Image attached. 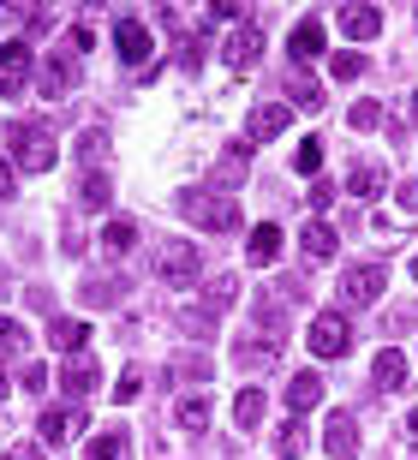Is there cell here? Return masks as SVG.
I'll return each mask as SVG.
<instances>
[{
	"label": "cell",
	"mask_w": 418,
	"mask_h": 460,
	"mask_svg": "<svg viewBox=\"0 0 418 460\" xmlns=\"http://www.w3.org/2000/svg\"><path fill=\"white\" fill-rule=\"evenodd\" d=\"M173 204H180V216L191 227H209V234H234V227H239L234 198H221V191H209V186H185Z\"/></svg>",
	"instance_id": "6da1fadb"
},
{
	"label": "cell",
	"mask_w": 418,
	"mask_h": 460,
	"mask_svg": "<svg viewBox=\"0 0 418 460\" xmlns=\"http://www.w3.org/2000/svg\"><path fill=\"white\" fill-rule=\"evenodd\" d=\"M6 144H13V155H18L31 173H49L54 162H60V144H54V132H49V126H36V119H13V126H6Z\"/></svg>",
	"instance_id": "7a4b0ae2"
},
{
	"label": "cell",
	"mask_w": 418,
	"mask_h": 460,
	"mask_svg": "<svg viewBox=\"0 0 418 460\" xmlns=\"http://www.w3.org/2000/svg\"><path fill=\"white\" fill-rule=\"evenodd\" d=\"M198 275H203V257L191 239H162L156 245V281L162 288H191Z\"/></svg>",
	"instance_id": "3957f363"
},
{
	"label": "cell",
	"mask_w": 418,
	"mask_h": 460,
	"mask_svg": "<svg viewBox=\"0 0 418 460\" xmlns=\"http://www.w3.org/2000/svg\"><path fill=\"white\" fill-rule=\"evenodd\" d=\"M78 78H84L78 54H72V49H54L49 60H42V72H36V90H42L49 102H60V96H72V90H78Z\"/></svg>",
	"instance_id": "277c9868"
},
{
	"label": "cell",
	"mask_w": 418,
	"mask_h": 460,
	"mask_svg": "<svg viewBox=\"0 0 418 460\" xmlns=\"http://www.w3.org/2000/svg\"><path fill=\"white\" fill-rule=\"evenodd\" d=\"M347 347H352V317L347 311H317V317H311V353L341 358Z\"/></svg>",
	"instance_id": "5b68a950"
},
{
	"label": "cell",
	"mask_w": 418,
	"mask_h": 460,
	"mask_svg": "<svg viewBox=\"0 0 418 460\" xmlns=\"http://www.w3.org/2000/svg\"><path fill=\"white\" fill-rule=\"evenodd\" d=\"M388 288V263H352L347 275H341V299L347 305H377Z\"/></svg>",
	"instance_id": "8992f818"
},
{
	"label": "cell",
	"mask_w": 418,
	"mask_h": 460,
	"mask_svg": "<svg viewBox=\"0 0 418 460\" xmlns=\"http://www.w3.org/2000/svg\"><path fill=\"white\" fill-rule=\"evenodd\" d=\"M257 60H263V24H257V18H245V24H239V31L221 42V66L251 72Z\"/></svg>",
	"instance_id": "52a82bcc"
},
{
	"label": "cell",
	"mask_w": 418,
	"mask_h": 460,
	"mask_svg": "<svg viewBox=\"0 0 418 460\" xmlns=\"http://www.w3.org/2000/svg\"><path fill=\"white\" fill-rule=\"evenodd\" d=\"M114 49H120V60H126V66H144V60H150V49H156L150 24H144V18H114Z\"/></svg>",
	"instance_id": "ba28073f"
},
{
	"label": "cell",
	"mask_w": 418,
	"mask_h": 460,
	"mask_svg": "<svg viewBox=\"0 0 418 460\" xmlns=\"http://www.w3.org/2000/svg\"><path fill=\"white\" fill-rule=\"evenodd\" d=\"M96 383H102V371H96V358H90V353H67V358H60V394H67L72 407H78Z\"/></svg>",
	"instance_id": "9c48e42d"
},
{
	"label": "cell",
	"mask_w": 418,
	"mask_h": 460,
	"mask_svg": "<svg viewBox=\"0 0 418 460\" xmlns=\"http://www.w3.org/2000/svg\"><path fill=\"white\" fill-rule=\"evenodd\" d=\"M36 60H31V49L24 42H0V96H18V90L36 78Z\"/></svg>",
	"instance_id": "30bf717a"
},
{
	"label": "cell",
	"mask_w": 418,
	"mask_h": 460,
	"mask_svg": "<svg viewBox=\"0 0 418 460\" xmlns=\"http://www.w3.org/2000/svg\"><path fill=\"white\" fill-rule=\"evenodd\" d=\"M245 173H251V144L239 137V144H227V150H221L216 168H209V186H216V191H234V186H245Z\"/></svg>",
	"instance_id": "8fae6325"
},
{
	"label": "cell",
	"mask_w": 418,
	"mask_h": 460,
	"mask_svg": "<svg viewBox=\"0 0 418 460\" xmlns=\"http://www.w3.org/2000/svg\"><path fill=\"white\" fill-rule=\"evenodd\" d=\"M287 126H293V108H287V102L251 108V114H245V144H269V137H281Z\"/></svg>",
	"instance_id": "7c38bea8"
},
{
	"label": "cell",
	"mask_w": 418,
	"mask_h": 460,
	"mask_svg": "<svg viewBox=\"0 0 418 460\" xmlns=\"http://www.w3.org/2000/svg\"><path fill=\"white\" fill-rule=\"evenodd\" d=\"M323 448L329 460H359V425H352V412H329V425H323Z\"/></svg>",
	"instance_id": "4fadbf2b"
},
{
	"label": "cell",
	"mask_w": 418,
	"mask_h": 460,
	"mask_svg": "<svg viewBox=\"0 0 418 460\" xmlns=\"http://www.w3.org/2000/svg\"><path fill=\"white\" fill-rule=\"evenodd\" d=\"M334 24H341V36H347V42H370V36L383 31V13H377V6H341V13H334Z\"/></svg>",
	"instance_id": "5bb4252c"
},
{
	"label": "cell",
	"mask_w": 418,
	"mask_h": 460,
	"mask_svg": "<svg viewBox=\"0 0 418 460\" xmlns=\"http://www.w3.org/2000/svg\"><path fill=\"white\" fill-rule=\"evenodd\" d=\"M78 430H84V407H49L42 425H36V437H42V443H67Z\"/></svg>",
	"instance_id": "9a60e30c"
},
{
	"label": "cell",
	"mask_w": 418,
	"mask_h": 460,
	"mask_svg": "<svg viewBox=\"0 0 418 460\" xmlns=\"http://www.w3.org/2000/svg\"><path fill=\"white\" fill-rule=\"evenodd\" d=\"M323 42H329V31H323L317 18H299V24H293V36H287V54H293V60H317L323 54Z\"/></svg>",
	"instance_id": "2e32d148"
},
{
	"label": "cell",
	"mask_w": 418,
	"mask_h": 460,
	"mask_svg": "<svg viewBox=\"0 0 418 460\" xmlns=\"http://www.w3.org/2000/svg\"><path fill=\"white\" fill-rule=\"evenodd\" d=\"M317 401H323V376L317 371H299L293 383H287V412H293V419H305Z\"/></svg>",
	"instance_id": "e0dca14e"
},
{
	"label": "cell",
	"mask_w": 418,
	"mask_h": 460,
	"mask_svg": "<svg viewBox=\"0 0 418 460\" xmlns=\"http://www.w3.org/2000/svg\"><path fill=\"white\" fill-rule=\"evenodd\" d=\"M347 191H352V198H383V191H388V168H383V162H352Z\"/></svg>",
	"instance_id": "ac0fdd59"
},
{
	"label": "cell",
	"mask_w": 418,
	"mask_h": 460,
	"mask_svg": "<svg viewBox=\"0 0 418 460\" xmlns=\"http://www.w3.org/2000/svg\"><path fill=\"white\" fill-rule=\"evenodd\" d=\"M78 198H84V209H114V180L102 168H84L78 173Z\"/></svg>",
	"instance_id": "d6986e66"
},
{
	"label": "cell",
	"mask_w": 418,
	"mask_h": 460,
	"mask_svg": "<svg viewBox=\"0 0 418 460\" xmlns=\"http://www.w3.org/2000/svg\"><path fill=\"white\" fill-rule=\"evenodd\" d=\"M126 448H132V430L114 425V430H96V437H90L84 460H126Z\"/></svg>",
	"instance_id": "ffe728a7"
},
{
	"label": "cell",
	"mask_w": 418,
	"mask_h": 460,
	"mask_svg": "<svg viewBox=\"0 0 418 460\" xmlns=\"http://www.w3.org/2000/svg\"><path fill=\"white\" fill-rule=\"evenodd\" d=\"M245 257H251V263H275V257H281V227L257 222V227H251V239H245Z\"/></svg>",
	"instance_id": "44dd1931"
},
{
	"label": "cell",
	"mask_w": 418,
	"mask_h": 460,
	"mask_svg": "<svg viewBox=\"0 0 418 460\" xmlns=\"http://www.w3.org/2000/svg\"><path fill=\"white\" fill-rule=\"evenodd\" d=\"M370 376H377V389H406V376H413V365H406V353H377V365H370Z\"/></svg>",
	"instance_id": "7402d4cb"
},
{
	"label": "cell",
	"mask_w": 418,
	"mask_h": 460,
	"mask_svg": "<svg viewBox=\"0 0 418 460\" xmlns=\"http://www.w3.org/2000/svg\"><path fill=\"white\" fill-rule=\"evenodd\" d=\"M263 412H269V394L263 389H239L234 394V425L239 430H257V425H263Z\"/></svg>",
	"instance_id": "603a6c76"
},
{
	"label": "cell",
	"mask_w": 418,
	"mask_h": 460,
	"mask_svg": "<svg viewBox=\"0 0 418 460\" xmlns=\"http://www.w3.org/2000/svg\"><path fill=\"white\" fill-rule=\"evenodd\" d=\"M334 245H341V239H334L329 222H305L299 227V252L305 257H334Z\"/></svg>",
	"instance_id": "cb8c5ba5"
},
{
	"label": "cell",
	"mask_w": 418,
	"mask_h": 460,
	"mask_svg": "<svg viewBox=\"0 0 418 460\" xmlns=\"http://www.w3.org/2000/svg\"><path fill=\"white\" fill-rule=\"evenodd\" d=\"M49 341H54V353H78V347L90 341V329H84L78 317H54V323H49Z\"/></svg>",
	"instance_id": "d4e9b609"
},
{
	"label": "cell",
	"mask_w": 418,
	"mask_h": 460,
	"mask_svg": "<svg viewBox=\"0 0 418 460\" xmlns=\"http://www.w3.org/2000/svg\"><path fill=\"white\" fill-rule=\"evenodd\" d=\"M287 102L293 108H323V84L311 72H287Z\"/></svg>",
	"instance_id": "484cf974"
},
{
	"label": "cell",
	"mask_w": 418,
	"mask_h": 460,
	"mask_svg": "<svg viewBox=\"0 0 418 460\" xmlns=\"http://www.w3.org/2000/svg\"><path fill=\"white\" fill-rule=\"evenodd\" d=\"M173 419H180L185 430H209V394H180V407H173Z\"/></svg>",
	"instance_id": "4316f807"
},
{
	"label": "cell",
	"mask_w": 418,
	"mask_h": 460,
	"mask_svg": "<svg viewBox=\"0 0 418 460\" xmlns=\"http://www.w3.org/2000/svg\"><path fill=\"white\" fill-rule=\"evenodd\" d=\"M329 72L334 78H341V84H352V78H359V72H370V60L359 49H341V54H329Z\"/></svg>",
	"instance_id": "83f0119b"
},
{
	"label": "cell",
	"mask_w": 418,
	"mask_h": 460,
	"mask_svg": "<svg viewBox=\"0 0 418 460\" xmlns=\"http://www.w3.org/2000/svg\"><path fill=\"white\" fill-rule=\"evenodd\" d=\"M102 245H108V252H132V245H138V227L126 222V216H114V222L102 227Z\"/></svg>",
	"instance_id": "f1b7e54d"
},
{
	"label": "cell",
	"mask_w": 418,
	"mask_h": 460,
	"mask_svg": "<svg viewBox=\"0 0 418 460\" xmlns=\"http://www.w3.org/2000/svg\"><path fill=\"white\" fill-rule=\"evenodd\" d=\"M180 329H185V335H216V311H209V305H185Z\"/></svg>",
	"instance_id": "f546056e"
},
{
	"label": "cell",
	"mask_w": 418,
	"mask_h": 460,
	"mask_svg": "<svg viewBox=\"0 0 418 460\" xmlns=\"http://www.w3.org/2000/svg\"><path fill=\"white\" fill-rule=\"evenodd\" d=\"M257 329H263V341L269 347H281V305H275V299H263V305H257Z\"/></svg>",
	"instance_id": "4dcf8cb0"
},
{
	"label": "cell",
	"mask_w": 418,
	"mask_h": 460,
	"mask_svg": "<svg viewBox=\"0 0 418 460\" xmlns=\"http://www.w3.org/2000/svg\"><path fill=\"white\" fill-rule=\"evenodd\" d=\"M239 358H245V365H257V371H263L269 358H275V347H269L263 335H257V329H251V335H239Z\"/></svg>",
	"instance_id": "1f68e13d"
},
{
	"label": "cell",
	"mask_w": 418,
	"mask_h": 460,
	"mask_svg": "<svg viewBox=\"0 0 418 460\" xmlns=\"http://www.w3.org/2000/svg\"><path fill=\"white\" fill-rule=\"evenodd\" d=\"M234 293H239V275H216V281H209V293H203V305L221 311V305H234Z\"/></svg>",
	"instance_id": "d6a6232c"
},
{
	"label": "cell",
	"mask_w": 418,
	"mask_h": 460,
	"mask_svg": "<svg viewBox=\"0 0 418 460\" xmlns=\"http://www.w3.org/2000/svg\"><path fill=\"white\" fill-rule=\"evenodd\" d=\"M24 347H31L24 323H18V317H0V358H6V353H24Z\"/></svg>",
	"instance_id": "836d02e7"
},
{
	"label": "cell",
	"mask_w": 418,
	"mask_h": 460,
	"mask_svg": "<svg viewBox=\"0 0 418 460\" xmlns=\"http://www.w3.org/2000/svg\"><path fill=\"white\" fill-rule=\"evenodd\" d=\"M293 168H299L305 180H317V168H323V144H317V137H305L299 150H293Z\"/></svg>",
	"instance_id": "e575fe53"
},
{
	"label": "cell",
	"mask_w": 418,
	"mask_h": 460,
	"mask_svg": "<svg viewBox=\"0 0 418 460\" xmlns=\"http://www.w3.org/2000/svg\"><path fill=\"white\" fill-rule=\"evenodd\" d=\"M347 126H352V132H377V126H383V102H352Z\"/></svg>",
	"instance_id": "d590c367"
},
{
	"label": "cell",
	"mask_w": 418,
	"mask_h": 460,
	"mask_svg": "<svg viewBox=\"0 0 418 460\" xmlns=\"http://www.w3.org/2000/svg\"><path fill=\"white\" fill-rule=\"evenodd\" d=\"M275 448H281L287 460H293V455H305V425H299V419H293V425H281V437H275Z\"/></svg>",
	"instance_id": "8d00e7d4"
},
{
	"label": "cell",
	"mask_w": 418,
	"mask_h": 460,
	"mask_svg": "<svg viewBox=\"0 0 418 460\" xmlns=\"http://www.w3.org/2000/svg\"><path fill=\"white\" fill-rule=\"evenodd\" d=\"M13 191H18V168L0 155V198H13Z\"/></svg>",
	"instance_id": "74e56055"
},
{
	"label": "cell",
	"mask_w": 418,
	"mask_h": 460,
	"mask_svg": "<svg viewBox=\"0 0 418 460\" xmlns=\"http://www.w3.org/2000/svg\"><path fill=\"white\" fill-rule=\"evenodd\" d=\"M24 389L42 394V389H49V371H42V365H24Z\"/></svg>",
	"instance_id": "f35d334b"
},
{
	"label": "cell",
	"mask_w": 418,
	"mask_h": 460,
	"mask_svg": "<svg viewBox=\"0 0 418 460\" xmlns=\"http://www.w3.org/2000/svg\"><path fill=\"white\" fill-rule=\"evenodd\" d=\"M138 389H144V376H138V371H126V376H120V389H114V394H120V401H132Z\"/></svg>",
	"instance_id": "ab89813d"
},
{
	"label": "cell",
	"mask_w": 418,
	"mask_h": 460,
	"mask_svg": "<svg viewBox=\"0 0 418 460\" xmlns=\"http://www.w3.org/2000/svg\"><path fill=\"white\" fill-rule=\"evenodd\" d=\"M329 198H334V186H323V180H317V186H311V209H329Z\"/></svg>",
	"instance_id": "60d3db41"
},
{
	"label": "cell",
	"mask_w": 418,
	"mask_h": 460,
	"mask_svg": "<svg viewBox=\"0 0 418 460\" xmlns=\"http://www.w3.org/2000/svg\"><path fill=\"white\" fill-rule=\"evenodd\" d=\"M0 460H42V448H31V443H18L13 455H0Z\"/></svg>",
	"instance_id": "b9f144b4"
},
{
	"label": "cell",
	"mask_w": 418,
	"mask_h": 460,
	"mask_svg": "<svg viewBox=\"0 0 418 460\" xmlns=\"http://www.w3.org/2000/svg\"><path fill=\"white\" fill-rule=\"evenodd\" d=\"M401 204H406V209H418V180H406V186H401Z\"/></svg>",
	"instance_id": "7bdbcfd3"
},
{
	"label": "cell",
	"mask_w": 418,
	"mask_h": 460,
	"mask_svg": "<svg viewBox=\"0 0 418 460\" xmlns=\"http://www.w3.org/2000/svg\"><path fill=\"white\" fill-rule=\"evenodd\" d=\"M406 126H418V96H413V102H406Z\"/></svg>",
	"instance_id": "ee69618b"
},
{
	"label": "cell",
	"mask_w": 418,
	"mask_h": 460,
	"mask_svg": "<svg viewBox=\"0 0 418 460\" xmlns=\"http://www.w3.org/2000/svg\"><path fill=\"white\" fill-rule=\"evenodd\" d=\"M406 430H413V437H418V407H413V419H406Z\"/></svg>",
	"instance_id": "f6af8a7d"
},
{
	"label": "cell",
	"mask_w": 418,
	"mask_h": 460,
	"mask_svg": "<svg viewBox=\"0 0 418 460\" xmlns=\"http://www.w3.org/2000/svg\"><path fill=\"white\" fill-rule=\"evenodd\" d=\"M0 401H6V365H0Z\"/></svg>",
	"instance_id": "bcb514c9"
},
{
	"label": "cell",
	"mask_w": 418,
	"mask_h": 460,
	"mask_svg": "<svg viewBox=\"0 0 418 460\" xmlns=\"http://www.w3.org/2000/svg\"><path fill=\"white\" fill-rule=\"evenodd\" d=\"M413 281H418V257H413Z\"/></svg>",
	"instance_id": "7dc6e473"
}]
</instances>
